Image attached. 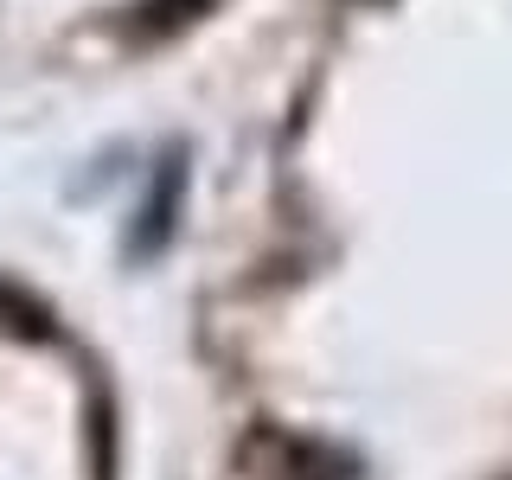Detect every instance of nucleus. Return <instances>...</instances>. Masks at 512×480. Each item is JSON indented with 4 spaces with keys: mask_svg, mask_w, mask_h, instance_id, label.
Returning a JSON list of instances; mask_svg holds the SVG:
<instances>
[{
    "mask_svg": "<svg viewBox=\"0 0 512 480\" xmlns=\"http://www.w3.org/2000/svg\"><path fill=\"white\" fill-rule=\"evenodd\" d=\"M180 192H186V160H180V154H167V160H160V180H154V192H148V205H141L135 237H128V256H148V250H160V244L173 237Z\"/></svg>",
    "mask_w": 512,
    "mask_h": 480,
    "instance_id": "obj_1",
    "label": "nucleus"
},
{
    "mask_svg": "<svg viewBox=\"0 0 512 480\" xmlns=\"http://www.w3.org/2000/svg\"><path fill=\"white\" fill-rule=\"evenodd\" d=\"M218 0H148V26L154 32H173V26H186V20H199V13H212Z\"/></svg>",
    "mask_w": 512,
    "mask_h": 480,
    "instance_id": "obj_2",
    "label": "nucleus"
}]
</instances>
